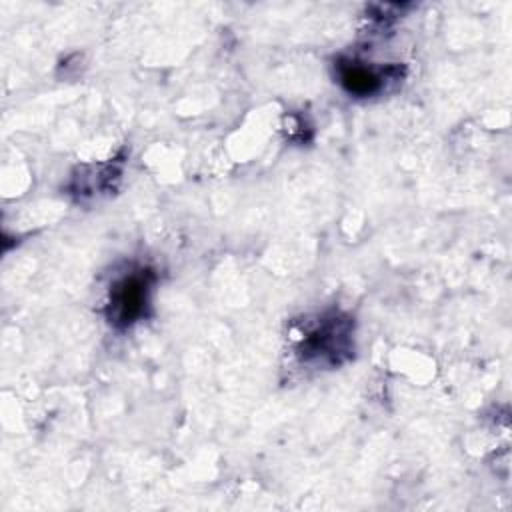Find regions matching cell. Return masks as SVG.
Wrapping results in <instances>:
<instances>
[{"label": "cell", "mask_w": 512, "mask_h": 512, "mask_svg": "<svg viewBox=\"0 0 512 512\" xmlns=\"http://www.w3.org/2000/svg\"><path fill=\"white\" fill-rule=\"evenodd\" d=\"M152 284L154 272L148 268H132L124 276L116 278L108 290V322L116 328H128L146 316Z\"/></svg>", "instance_id": "obj_1"}, {"label": "cell", "mask_w": 512, "mask_h": 512, "mask_svg": "<svg viewBox=\"0 0 512 512\" xmlns=\"http://www.w3.org/2000/svg\"><path fill=\"white\" fill-rule=\"evenodd\" d=\"M350 326L348 320H340L338 316L322 318L316 326H312L300 342V356L304 360H326L340 362V354L350 350Z\"/></svg>", "instance_id": "obj_2"}, {"label": "cell", "mask_w": 512, "mask_h": 512, "mask_svg": "<svg viewBox=\"0 0 512 512\" xmlns=\"http://www.w3.org/2000/svg\"><path fill=\"white\" fill-rule=\"evenodd\" d=\"M336 70L342 88L354 96H370L382 88L384 74L364 62L338 60Z\"/></svg>", "instance_id": "obj_3"}]
</instances>
